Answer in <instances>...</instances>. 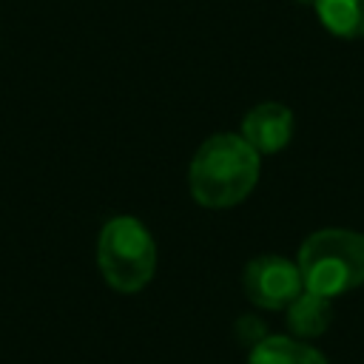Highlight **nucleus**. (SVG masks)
Instances as JSON below:
<instances>
[{
	"label": "nucleus",
	"mask_w": 364,
	"mask_h": 364,
	"mask_svg": "<svg viewBox=\"0 0 364 364\" xmlns=\"http://www.w3.org/2000/svg\"><path fill=\"white\" fill-rule=\"evenodd\" d=\"M259 168V154L242 139V134H213L191 159V196L210 210L233 208L256 188Z\"/></svg>",
	"instance_id": "obj_1"
},
{
	"label": "nucleus",
	"mask_w": 364,
	"mask_h": 364,
	"mask_svg": "<svg viewBox=\"0 0 364 364\" xmlns=\"http://www.w3.org/2000/svg\"><path fill=\"white\" fill-rule=\"evenodd\" d=\"M301 284L310 293L336 299L364 284V233L347 228H321L299 247Z\"/></svg>",
	"instance_id": "obj_2"
},
{
	"label": "nucleus",
	"mask_w": 364,
	"mask_h": 364,
	"mask_svg": "<svg viewBox=\"0 0 364 364\" xmlns=\"http://www.w3.org/2000/svg\"><path fill=\"white\" fill-rule=\"evenodd\" d=\"M97 264L117 293L142 290L156 273V245L148 228L134 216H114L97 239Z\"/></svg>",
	"instance_id": "obj_3"
},
{
	"label": "nucleus",
	"mask_w": 364,
	"mask_h": 364,
	"mask_svg": "<svg viewBox=\"0 0 364 364\" xmlns=\"http://www.w3.org/2000/svg\"><path fill=\"white\" fill-rule=\"evenodd\" d=\"M242 290L262 310H284L304 290V284L296 262L264 253L245 264Z\"/></svg>",
	"instance_id": "obj_4"
},
{
	"label": "nucleus",
	"mask_w": 364,
	"mask_h": 364,
	"mask_svg": "<svg viewBox=\"0 0 364 364\" xmlns=\"http://www.w3.org/2000/svg\"><path fill=\"white\" fill-rule=\"evenodd\" d=\"M239 134L259 156L276 154L293 136V111L282 102H262L245 114Z\"/></svg>",
	"instance_id": "obj_5"
},
{
	"label": "nucleus",
	"mask_w": 364,
	"mask_h": 364,
	"mask_svg": "<svg viewBox=\"0 0 364 364\" xmlns=\"http://www.w3.org/2000/svg\"><path fill=\"white\" fill-rule=\"evenodd\" d=\"M247 364H330L324 353L296 336H264L247 353Z\"/></svg>",
	"instance_id": "obj_6"
},
{
	"label": "nucleus",
	"mask_w": 364,
	"mask_h": 364,
	"mask_svg": "<svg viewBox=\"0 0 364 364\" xmlns=\"http://www.w3.org/2000/svg\"><path fill=\"white\" fill-rule=\"evenodd\" d=\"M333 299L327 296H318V293H310V290H301L284 310H287V327L296 338L307 341V338H318L330 321H333Z\"/></svg>",
	"instance_id": "obj_7"
},
{
	"label": "nucleus",
	"mask_w": 364,
	"mask_h": 364,
	"mask_svg": "<svg viewBox=\"0 0 364 364\" xmlns=\"http://www.w3.org/2000/svg\"><path fill=\"white\" fill-rule=\"evenodd\" d=\"M321 26L336 37H364V0H316Z\"/></svg>",
	"instance_id": "obj_8"
},
{
	"label": "nucleus",
	"mask_w": 364,
	"mask_h": 364,
	"mask_svg": "<svg viewBox=\"0 0 364 364\" xmlns=\"http://www.w3.org/2000/svg\"><path fill=\"white\" fill-rule=\"evenodd\" d=\"M296 3H307V6H316V0H296Z\"/></svg>",
	"instance_id": "obj_9"
}]
</instances>
